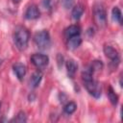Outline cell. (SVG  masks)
Segmentation results:
<instances>
[{
  "label": "cell",
  "mask_w": 123,
  "mask_h": 123,
  "mask_svg": "<svg viewBox=\"0 0 123 123\" xmlns=\"http://www.w3.org/2000/svg\"><path fill=\"white\" fill-rule=\"evenodd\" d=\"M42 5L45 9L51 8V0H42Z\"/></svg>",
  "instance_id": "20"
},
{
  "label": "cell",
  "mask_w": 123,
  "mask_h": 123,
  "mask_svg": "<svg viewBox=\"0 0 123 123\" xmlns=\"http://www.w3.org/2000/svg\"><path fill=\"white\" fill-rule=\"evenodd\" d=\"M82 43V38L79 36H74V37H71L68 38V41H67V47L68 49L70 50H74L76 48H78Z\"/></svg>",
  "instance_id": "10"
},
{
  "label": "cell",
  "mask_w": 123,
  "mask_h": 123,
  "mask_svg": "<svg viewBox=\"0 0 123 123\" xmlns=\"http://www.w3.org/2000/svg\"><path fill=\"white\" fill-rule=\"evenodd\" d=\"M80 34H81V28L78 25H70L64 31V35L67 38L74 36H79Z\"/></svg>",
  "instance_id": "11"
},
{
  "label": "cell",
  "mask_w": 123,
  "mask_h": 123,
  "mask_svg": "<svg viewBox=\"0 0 123 123\" xmlns=\"http://www.w3.org/2000/svg\"><path fill=\"white\" fill-rule=\"evenodd\" d=\"M93 18L97 26L103 27L107 23V13L104 7L100 4L95 5L93 9Z\"/></svg>",
  "instance_id": "4"
},
{
  "label": "cell",
  "mask_w": 123,
  "mask_h": 123,
  "mask_svg": "<svg viewBox=\"0 0 123 123\" xmlns=\"http://www.w3.org/2000/svg\"><path fill=\"white\" fill-rule=\"evenodd\" d=\"M34 41L36 45L41 49V50H46L49 48L51 44V39H50V35L48 31L46 30H41L34 36Z\"/></svg>",
  "instance_id": "2"
},
{
  "label": "cell",
  "mask_w": 123,
  "mask_h": 123,
  "mask_svg": "<svg viewBox=\"0 0 123 123\" xmlns=\"http://www.w3.org/2000/svg\"><path fill=\"white\" fill-rule=\"evenodd\" d=\"M27 118H26V115H25V112L24 111H19L16 115V117H14L12 121L13 122H18V123H23V122H26Z\"/></svg>",
  "instance_id": "17"
},
{
  "label": "cell",
  "mask_w": 123,
  "mask_h": 123,
  "mask_svg": "<svg viewBox=\"0 0 123 123\" xmlns=\"http://www.w3.org/2000/svg\"><path fill=\"white\" fill-rule=\"evenodd\" d=\"M89 67L92 69L93 72L96 71V70H100V69L103 68V62H102L101 61H93V62L90 63Z\"/></svg>",
  "instance_id": "18"
},
{
  "label": "cell",
  "mask_w": 123,
  "mask_h": 123,
  "mask_svg": "<svg viewBox=\"0 0 123 123\" xmlns=\"http://www.w3.org/2000/svg\"><path fill=\"white\" fill-rule=\"evenodd\" d=\"M78 69V64L76 63V62L72 59L66 61V70H67V74L70 78H73L75 73L77 72Z\"/></svg>",
  "instance_id": "9"
},
{
  "label": "cell",
  "mask_w": 123,
  "mask_h": 123,
  "mask_svg": "<svg viewBox=\"0 0 123 123\" xmlns=\"http://www.w3.org/2000/svg\"><path fill=\"white\" fill-rule=\"evenodd\" d=\"M62 5L63 8L65 9H69L73 6V3H74V0H62Z\"/></svg>",
  "instance_id": "19"
},
{
  "label": "cell",
  "mask_w": 123,
  "mask_h": 123,
  "mask_svg": "<svg viewBox=\"0 0 123 123\" xmlns=\"http://www.w3.org/2000/svg\"><path fill=\"white\" fill-rule=\"evenodd\" d=\"M0 108H1V102H0Z\"/></svg>",
  "instance_id": "21"
},
{
  "label": "cell",
  "mask_w": 123,
  "mask_h": 123,
  "mask_svg": "<svg viewBox=\"0 0 123 123\" xmlns=\"http://www.w3.org/2000/svg\"><path fill=\"white\" fill-rule=\"evenodd\" d=\"M108 97H109V99H110V101H111V103L112 105L115 106L117 104V102H118V96L115 94L114 90L112 89V87L111 86L108 88Z\"/></svg>",
  "instance_id": "15"
},
{
  "label": "cell",
  "mask_w": 123,
  "mask_h": 123,
  "mask_svg": "<svg viewBox=\"0 0 123 123\" xmlns=\"http://www.w3.org/2000/svg\"><path fill=\"white\" fill-rule=\"evenodd\" d=\"M104 53L105 55L111 61V62L114 64V65H117L119 63V54L117 52V50H115L113 47L110 46V45H105L104 46Z\"/></svg>",
  "instance_id": "6"
},
{
  "label": "cell",
  "mask_w": 123,
  "mask_h": 123,
  "mask_svg": "<svg viewBox=\"0 0 123 123\" xmlns=\"http://www.w3.org/2000/svg\"><path fill=\"white\" fill-rule=\"evenodd\" d=\"M31 62L36 67L43 68L47 66L49 62V58L47 55H44V54H34L31 56Z\"/></svg>",
  "instance_id": "5"
},
{
  "label": "cell",
  "mask_w": 123,
  "mask_h": 123,
  "mask_svg": "<svg viewBox=\"0 0 123 123\" xmlns=\"http://www.w3.org/2000/svg\"><path fill=\"white\" fill-rule=\"evenodd\" d=\"M41 79H42V73H41L40 71H38V70L35 71V72L32 74V76H31V79H30V86H31L33 88L37 87V86L39 85Z\"/></svg>",
  "instance_id": "12"
},
{
  "label": "cell",
  "mask_w": 123,
  "mask_h": 123,
  "mask_svg": "<svg viewBox=\"0 0 123 123\" xmlns=\"http://www.w3.org/2000/svg\"><path fill=\"white\" fill-rule=\"evenodd\" d=\"M39 11L36 5H31L27 8L25 12V17L27 19H36L39 17Z\"/></svg>",
  "instance_id": "8"
},
{
  "label": "cell",
  "mask_w": 123,
  "mask_h": 123,
  "mask_svg": "<svg viewBox=\"0 0 123 123\" xmlns=\"http://www.w3.org/2000/svg\"><path fill=\"white\" fill-rule=\"evenodd\" d=\"M30 38V33L24 26H16L13 33V42L16 48L23 51L27 48Z\"/></svg>",
  "instance_id": "1"
},
{
  "label": "cell",
  "mask_w": 123,
  "mask_h": 123,
  "mask_svg": "<svg viewBox=\"0 0 123 123\" xmlns=\"http://www.w3.org/2000/svg\"><path fill=\"white\" fill-rule=\"evenodd\" d=\"M84 13V8L82 5H77L73 8L72 10V12H71V15H72V18L74 20H79L82 15Z\"/></svg>",
  "instance_id": "13"
},
{
  "label": "cell",
  "mask_w": 123,
  "mask_h": 123,
  "mask_svg": "<svg viewBox=\"0 0 123 123\" xmlns=\"http://www.w3.org/2000/svg\"><path fill=\"white\" fill-rule=\"evenodd\" d=\"M84 84H85L86 90L88 91V93L90 95H92L95 98H99L101 96V93H102L101 86L97 81H95L93 79V77L86 79V80H84Z\"/></svg>",
  "instance_id": "3"
},
{
  "label": "cell",
  "mask_w": 123,
  "mask_h": 123,
  "mask_svg": "<svg viewBox=\"0 0 123 123\" xmlns=\"http://www.w3.org/2000/svg\"><path fill=\"white\" fill-rule=\"evenodd\" d=\"M12 69H13V72L15 73L17 79L19 81H21L26 74V66L21 62H16L12 65Z\"/></svg>",
  "instance_id": "7"
},
{
  "label": "cell",
  "mask_w": 123,
  "mask_h": 123,
  "mask_svg": "<svg viewBox=\"0 0 123 123\" xmlns=\"http://www.w3.org/2000/svg\"><path fill=\"white\" fill-rule=\"evenodd\" d=\"M111 18L113 21L115 22H118V23H121V19H122V13H121V11L118 7H114L111 11Z\"/></svg>",
  "instance_id": "14"
},
{
  "label": "cell",
  "mask_w": 123,
  "mask_h": 123,
  "mask_svg": "<svg viewBox=\"0 0 123 123\" xmlns=\"http://www.w3.org/2000/svg\"><path fill=\"white\" fill-rule=\"evenodd\" d=\"M77 109V105L74 103V102H68L64 108H63V111L66 113V114H72Z\"/></svg>",
  "instance_id": "16"
}]
</instances>
